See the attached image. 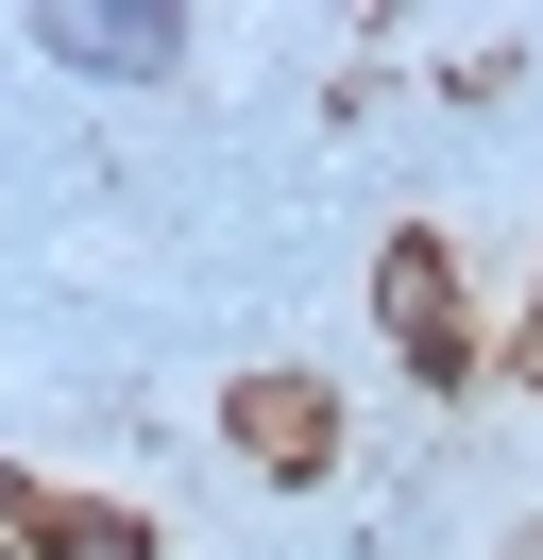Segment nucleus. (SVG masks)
<instances>
[{"label":"nucleus","mask_w":543,"mask_h":560,"mask_svg":"<svg viewBox=\"0 0 543 560\" xmlns=\"http://www.w3.org/2000/svg\"><path fill=\"white\" fill-rule=\"evenodd\" d=\"M34 544H51V560H153L136 510H34Z\"/></svg>","instance_id":"nucleus-4"},{"label":"nucleus","mask_w":543,"mask_h":560,"mask_svg":"<svg viewBox=\"0 0 543 560\" xmlns=\"http://www.w3.org/2000/svg\"><path fill=\"white\" fill-rule=\"evenodd\" d=\"M34 51H51V69H85V85H153V69H187V18H170V0H136V18L68 0V18H34Z\"/></svg>","instance_id":"nucleus-1"},{"label":"nucleus","mask_w":543,"mask_h":560,"mask_svg":"<svg viewBox=\"0 0 543 560\" xmlns=\"http://www.w3.org/2000/svg\"><path fill=\"white\" fill-rule=\"evenodd\" d=\"M238 442H255V458H323V442H339V408H323L305 374H289V390L255 374V390H238Z\"/></svg>","instance_id":"nucleus-3"},{"label":"nucleus","mask_w":543,"mask_h":560,"mask_svg":"<svg viewBox=\"0 0 543 560\" xmlns=\"http://www.w3.org/2000/svg\"><path fill=\"white\" fill-rule=\"evenodd\" d=\"M373 306H391V340L425 357V374H459V272H441V238H391V272H373Z\"/></svg>","instance_id":"nucleus-2"}]
</instances>
